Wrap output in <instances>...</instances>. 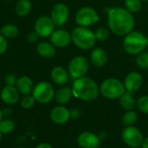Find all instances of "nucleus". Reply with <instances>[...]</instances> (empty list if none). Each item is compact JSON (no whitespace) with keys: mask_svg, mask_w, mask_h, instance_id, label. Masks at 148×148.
Instances as JSON below:
<instances>
[{"mask_svg":"<svg viewBox=\"0 0 148 148\" xmlns=\"http://www.w3.org/2000/svg\"><path fill=\"white\" fill-rule=\"evenodd\" d=\"M147 45V37L138 31L128 33L123 42L124 49L126 50V52L131 55L140 53Z\"/></svg>","mask_w":148,"mask_h":148,"instance_id":"20e7f679","label":"nucleus"},{"mask_svg":"<svg viewBox=\"0 0 148 148\" xmlns=\"http://www.w3.org/2000/svg\"><path fill=\"white\" fill-rule=\"evenodd\" d=\"M91 62L96 67H102L108 62V56L107 53L100 48H97L93 50L91 53Z\"/></svg>","mask_w":148,"mask_h":148,"instance_id":"aec40b11","label":"nucleus"},{"mask_svg":"<svg viewBox=\"0 0 148 148\" xmlns=\"http://www.w3.org/2000/svg\"><path fill=\"white\" fill-rule=\"evenodd\" d=\"M142 83H143L142 76L137 72H131L127 75L125 79L124 86L126 91L134 94V92L138 91L141 88Z\"/></svg>","mask_w":148,"mask_h":148,"instance_id":"4468645a","label":"nucleus"},{"mask_svg":"<svg viewBox=\"0 0 148 148\" xmlns=\"http://www.w3.org/2000/svg\"><path fill=\"white\" fill-rule=\"evenodd\" d=\"M147 45H148V36L147 37Z\"/></svg>","mask_w":148,"mask_h":148,"instance_id":"58836bf2","label":"nucleus"},{"mask_svg":"<svg viewBox=\"0 0 148 148\" xmlns=\"http://www.w3.org/2000/svg\"><path fill=\"white\" fill-rule=\"evenodd\" d=\"M137 119H138V116L134 111L133 110L127 111L123 116V124L127 127L133 126L137 121Z\"/></svg>","mask_w":148,"mask_h":148,"instance_id":"a878e982","label":"nucleus"},{"mask_svg":"<svg viewBox=\"0 0 148 148\" xmlns=\"http://www.w3.org/2000/svg\"><path fill=\"white\" fill-rule=\"evenodd\" d=\"M71 40L74 44L82 49H90L95 44V33L86 27H77L71 33Z\"/></svg>","mask_w":148,"mask_h":148,"instance_id":"7ed1b4c3","label":"nucleus"},{"mask_svg":"<svg viewBox=\"0 0 148 148\" xmlns=\"http://www.w3.org/2000/svg\"><path fill=\"white\" fill-rule=\"evenodd\" d=\"M70 116L71 114L69 109L62 106H57L54 108L50 113V118L52 121L59 125L65 124L66 122H68Z\"/></svg>","mask_w":148,"mask_h":148,"instance_id":"2eb2a0df","label":"nucleus"},{"mask_svg":"<svg viewBox=\"0 0 148 148\" xmlns=\"http://www.w3.org/2000/svg\"><path fill=\"white\" fill-rule=\"evenodd\" d=\"M120 103L121 105V107L127 110V111H130V110H133L136 105V102H135V100L133 96V93H130V92H127L126 91L123 95L121 96L120 98Z\"/></svg>","mask_w":148,"mask_h":148,"instance_id":"4be33fe9","label":"nucleus"},{"mask_svg":"<svg viewBox=\"0 0 148 148\" xmlns=\"http://www.w3.org/2000/svg\"><path fill=\"white\" fill-rule=\"evenodd\" d=\"M0 71H1V69H0Z\"/></svg>","mask_w":148,"mask_h":148,"instance_id":"37998d69","label":"nucleus"},{"mask_svg":"<svg viewBox=\"0 0 148 148\" xmlns=\"http://www.w3.org/2000/svg\"><path fill=\"white\" fill-rule=\"evenodd\" d=\"M36 51L39 56L44 58H52L56 55V48L52 43L42 42H39L36 47Z\"/></svg>","mask_w":148,"mask_h":148,"instance_id":"6ab92c4d","label":"nucleus"},{"mask_svg":"<svg viewBox=\"0 0 148 148\" xmlns=\"http://www.w3.org/2000/svg\"><path fill=\"white\" fill-rule=\"evenodd\" d=\"M69 11L67 5H65L64 3H57L53 7L51 10L50 18L56 25L61 26L66 23L69 19Z\"/></svg>","mask_w":148,"mask_h":148,"instance_id":"9b49d317","label":"nucleus"},{"mask_svg":"<svg viewBox=\"0 0 148 148\" xmlns=\"http://www.w3.org/2000/svg\"><path fill=\"white\" fill-rule=\"evenodd\" d=\"M143 1H148V0H143Z\"/></svg>","mask_w":148,"mask_h":148,"instance_id":"79ce46f5","label":"nucleus"},{"mask_svg":"<svg viewBox=\"0 0 148 148\" xmlns=\"http://www.w3.org/2000/svg\"><path fill=\"white\" fill-rule=\"evenodd\" d=\"M88 69V60L83 56L74 57L69 64V73L74 79L83 77Z\"/></svg>","mask_w":148,"mask_h":148,"instance_id":"6e6552de","label":"nucleus"},{"mask_svg":"<svg viewBox=\"0 0 148 148\" xmlns=\"http://www.w3.org/2000/svg\"><path fill=\"white\" fill-rule=\"evenodd\" d=\"M136 63L140 69H148V52L140 54L136 58Z\"/></svg>","mask_w":148,"mask_h":148,"instance_id":"cd10ccee","label":"nucleus"},{"mask_svg":"<svg viewBox=\"0 0 148 148\" xmlns=\"http://www.w3.org/2000/svg\"><path fill=\"white\" fill-rule=\"evenodd\" d=\"M38 38H39V36H38V34H37L36 31H31V32H29V35H28V36H27V39H28V41H29L30 43H34V42H37Z\"/></svg>","mask_w":148,"mask_h":148,"instance_id":"72a5a7b5","label":"nucleus"},{"mask_svg":"<svg viewBox=\"0 0 148 148\" xmlns=\"http://www.w3.org/2000/svg\"><path fill=\"white\" fill-rule=\"evenodd\" d=\"M0 33L6 38H15L18 35L19 29L16 25L13 23H8L1 28Z\"/></svg>","mask_w":148,"mask_h":148,"instance_id":"b1692460","label":"nucleus"},{"mask_svg":"<svg viewBox=\"0 0 148 148\" xmlns=\"http://www.w3.org/2000/svg\"><path fill=\"white\" fill-rule=\"evenodd\" d=\"M72 95H73L72 89L69 88V87H63L58 89L57 92L56 93V100L60 104H66L71 100Z\"/></svg>","mask_w":148,"mask_h":148,"instance_id":"412c9836","label":"nucleus"},{"mask_svg":"<svg viewBox=\"0 0 148 148\" xmlns=\"http://www.w3.org/2000/svg\"><path fill=\"white\" fill-rule=\"evenodd\" d=\"M16 86L19 93H21L23 95H28L31 94L34 89V84H33L32 80L29 77L25 76V75L18 78Z\"/></svg>","mask_w":148,"mask_h":148,"instance_id":"f3484780","label":"nucleus"},{"mask_svg":"<svg viewBox=\"0 0 148 148\" xmlns=\"http://www.w3.org/2000/svg\"><path fill=\"white\" fill-rule=\"evenodd\" d=\"M1 139H2V134L0 133V141H1Z\"/></svg>","mask_w":148,"mask_h":148,"instance_id":"4c0bfd02","label":"nucleus"},{"mask_svg":"<svg viewBox=\"0 0 148 148\" xmlns=\"http://www.w3.org/2000/svg\"><path fill=\"white\" fill-rule=\"evenodd\" d=\"M51 78L57 85H64L69 81V74L62 67H55L51 71Z\"/></svg>","mask_w":148,"mask_h":148,"instance_id":"a211bd4d","label":"nucleus"},{"mask_svg":"<svg viewBox=\"0 0 148 148\" xmlns=\"http://www.w3.org/2000/svg\"><path fill=\"white\" fill-rule=\"evenodd\" d=\"M125 5L130 12H138L142 7L141 0H125Z\"/></svg>","mask_w":148,"mask_h":148,"instance_id":"bb28decb","label":"nucleus"},{"mask_svg":"<svg viewBox=\"0 0 148 148\" xmlns=\"http://www.w3.org/2000/svg\"><path fill=\"white\" fill-rule=\"evenodd\" d=\"M73 95L82 101H90L98 96L99 88L95 82L88 77L75 79L73 84Z\"/></svg>","mask_w":148,"mask_h":148,"instance_id":"f03ea898","label":"nucleus"},{"mask_svg":"<svg viewBox=\"0 0 148 148\" xmlns=\"http://www.w3.org/2000/svg\"><path fill=\"white\" fill-rule=\"evenodd\" d=\"M55 23L49 16H43L39 17L35 23V31L41 37H48L55 30Z\"/></svg>","mask_w":148,"mask_h":148,"instance_id":"9d476101","label":"nucleus"},{"mask_svg":"<svg viewBox=\"0 0 148 148\" xmlns=\"http://www.w3.org/2000/svg\"><path fill=\"white\" fill-rule=\"evenodd\" d=\"M122 139L126 145L132 148H139L142 146L143 135L141 132L135 127H127L121 133Z\"/></svg>","mask_w":148,"mask_h":148,"instance_id":"0eeeda50","label":"nucleus"},{"mask_svg":"<svg viewBox=\"0 0 148 148\" xmlns=\"http://www.w3.org/2000/svg\"><path fill=\"white\" fill-rule=\"evenodd\" d=\"M138 108L139 109L144 113V114H148V96L145 95V96H141L137 102Z\"/></svg>","mask_w":148,"mask_h":148,"instance_id":"c756f323","label":"nucleus"},{"mask_svg":"<svg viewBox=\"0 0 148 148\" xmlns=\"http://www.w3.org/2000/svg\"><path fill=\"white\" fill-rule=\"evenodd\" d=\"M17 80H18V78L16 77V75L15 74H9L5 78V82H6V85L15 86V85H16Z\"/></svg>","mask_w":148,"mask_h":148,"instance_id":"2f4dec72","label":"nucleus"},{"mask_svg":"<svg viewBox=\"0 0 148 148\" xmlns=\"http://www.w3.org/2000/svg\"><path fill=\"white\" fill-rule=\"evenodd\" d=\"M3 1H8L9 2V1H11V0H3Z\"/></svg>","mask_w":148,"mask_h":148,"instance_id":"ea45409f","label":"nucleus"},{"mask_svg":"<svg viewBox=\"0 0 148 148\" xmlns=\"http://www.w3.org/2000/svg\"><path fill=\"white\" fill-rule=\"evenodd\" d=\"M35 98L33 97V95H24V97L22 98L21 100V106L22 108H25V109H29V108H31L34 104H35Z\"/></svg>","mask_w":148,"mask_h":148,"instance_id":"c85d7f7f","label":"nucleus"},{"mask_svg":"<svg viewBox=\"0 0 148 148\" xmlns=\"http://www.w3.org/2000/svg\"><path fill=\"white\" fill-rule=\"evenodd\" d=\"M18 148H26V147H18Z\"/></svg>","mask_w":148,"mask_h":148,"instance_id":"a19ab883","label":"nucleus"},{"mask_svg":"<svg viewBox=\"0 0 148 148\" xmlns=\"http://www.w3.org/2000/svg\"><path fill=\"white\" fill-rule=\"evenodd\" d=\"M95 35L96 40H98L100 42H104V41H106L108 39L109 33H108V31L107 29H105V28H100V29H98L95 31Z\"/></svg>","mask_w":148,"mask_h":148,"instance_id":"7c9ffc66","label":"nucleus"},{"mask_svg":"<svg viewBox=\"0 0 148 148\" xmlns=\"http://www.w3.org/2000/svg\"><path fill=\"white\" fill-rule=\"evenodd\" d=\"M32 95L36 101L39 103H48L55 96V90L53 86L47 82H41L37 83L33 89Z\"/></svg>","mask_w":148,"mask_h":148,"instance_id":"423d86ee","label":"nucleus"},{"mask_svg":"<svg viewBox=\"0 0 148 148\" xmlns=\"http://www.w3.org/2000/svg\"><path fill=\"white\" fill-rule=\"evenodd\" d=\"M50 42L55 47H66L71 42V34L64 29L54 30V32L50 35Z\"/></svg>","mask_w":148,"mask_h":148,"instance_id":"ddd939ff","label":"nucleus"},{"mask_svg":"<svg viewBox=\"0 0 148 148\" xmlns=\"http://www.w3.org/2000/svg\"><path fill=\"white\" fill-rule=\"evenodd\" d=\"M1 99L3 102L9 105L16 104L19 100V91L14 86L6 85L0 93Z\"/></svg>","mask_w":148,"mask_h":148,"instance_id":"dca6fc26","label":"nucleus"},{"mask_svg":"<svg viewBox=\"0 0 148 148\" xmlns=\"http://www.w3.org/2000/svg\"><path fill=\"white\" fill-rule=\"evenodd\" d=\"M2 118H3V112H2L1 109H0V121H2Z\"/></svg>","mask_w":148,"mask_h":148,"instance_id":"e433bc0d","label":"nucleus"},{"mask_svg":"<svg viewBox=\"0 0 148 148\" xmlns=\"http://www.w3.org/2000/svg\"><path fill=\"white\" fill-rule=\"evenodd\" d=\"M7 48H8V42L6 37L0 33V55L4 54L7 50Z\"/></svg>","mask_w":148,"mask_h":148,"instance_id":"473e14b6","label":"nucleus"},{"mask_svg":"<svg viewBox=\"0 0 148 148\" xmlns=\"http://www.w3.org/2000/svg\"><path fill=\"white\" fill-rule=\"evenodd\" d=\"M141 147H142V148H148V138H147V139L143 141Z\"/></svg>","mask_w":148,"mask_h":148,"instance_id":"c9c22d12","label":"nucleus"},{"mask_svg":"<svg viewBox=\"0 0 148 148\" xmlns=\"http://www.w3.org/2000/svg\"><path fill=\"white\" fill-rule=\"evenodd\" d=\"M32 8V4L30 0H19L16 3V13L20 16H27Z\"/></svg>","mask_w":148,"mask_h":148,"instance_id":"5701e85b","label":"nucleus"},{"mask_svg":"<svg viewBox=\"0 0 148 148\" xmlns=\"http://www.w3.org/2000/svg\"><path fill=\"white\" fill-rule=\"evenodd\" d=\"M77 143L82 148H98L101 145V140L96 134L84 132L79 134Z\"/></svg>","mask_w":148,"mask_h":148,"instance_id":"f8f14e48","label":"nucleus"},{"mask_svg":"<svg viewBox=\"0 0 148 148\" xmlns=\"http://www.w3.org/2000/svg\"><path fill=\"white\" fill-rule=\"evenodd\" d=\"M125 92L126 88L124 84L117 79H107L101 85V93L108 99L121 98Z\"/></svg>","mask_w":148,"mask_h":148,"instance_id":"39448f33","label":"nucleus"},{"mask_svg":"<svg viewBox=\"0 0 148 148\" xmlns=\"http://www.w3.org/2000/svg\"><path fill=\"white\" fill-rule=\"evenodd\" d=\"M108 26L114 34L125 36L133 30L134 18L127 9H112L108 13Z\"/></svg>","mask_w":148,"mask_h":148,"instance_id":"f257e3e1","label":"nucleus"},{"mask_svg":"<svg viewBox=\"0 0 148 148\" xmlns=\"http://www.w3.org/2000/svg\"><path fill=\"white\" fill-rule=\"evenodd\" d=\"M15 128V123L12 120L5 119L0 121V133L3 134L11 133Z\"/></svg>","mask_w":148,"mask_h":148,"instance_id":"393cba45","label":"nucleus"},{"mask_svg":"<svg viewBox=\"0 0 148 148\" xmlns=\"http://www.w3.org/2000/svg\"><path fill=\"white\" fill-rule=\"evenodd\" d=\"M99 20V16L96 11L90 7H83L79 10L75 15L76 23L82 26L88 27L95 23Z\"/></svg>","mask_w":148,"mask_h":148,"instance_id":"1a4fd4ad","label":"nucleus"},{"mask_svg":"<svg viewBox=\"0 0 148 148\" xmlns=\"http://www.w3.org/2000/svg\"><path fill=\"white\" fill-rule=\"evenodd\" d=\"M36 148H53L49 144H48V143H42V144H40V145H38L37 147Z\"/></svg>","mask_w":148,"mask_h":148,"instance_id":"f704fd0d","label":"nucleus"}]
</instances>
